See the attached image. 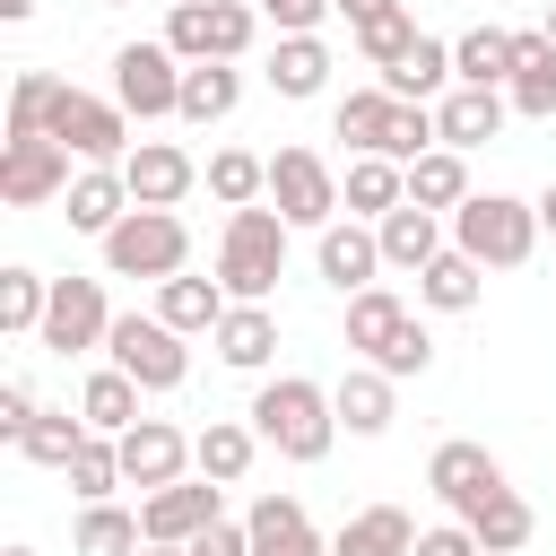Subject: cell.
Instances as JSON below:
<instances>
[{
  "label": "cell",
  "mask_w": 556,
  "mask_h": 556,
  "mask_svg": "<svg viewBox=\"0 0 556 556\" xmlns=\"http://www.w3.org/2000/svg\"><path fill=\"white\" fill-rule=\"evenodd\" d=\"M252 434H261V443H278V460H321V452L339 443V408H330V391H321V382L278 374V382H261V391H252Z\"/></svg>",
  "instance_id": "cell-1"
},
{
  "label": "cell",
  "mask_w": 556,
  "mask_h": 556,
  "mask_svg": "<svg viewBox=\"0 0 556 556\" xmlns=\"http://www.w3.org/2000/svg\"><path fill=\"white\" fill-rule=\"evenodd\" d=\"M287 278V217L278 208H235L217 235V287L235 304H269Z\"/></svg>",
  "instance_id": "cell-2"
},
{
  "label": "cell",
  "mask_w": 556,
  "mask_h": 556,
  "mask_svg": "<svg viewBox=\"0 0 556 556\" xmlns=\"http://www.w3.org/2000/svg\"><path fill=\"white\" fill-rule=\"evenodd\" d=\"M452 252H469L478 269H521L539 252V200H504V191H469L452 208Z\"/></svg>",
  "instance_id": "cell-3"
},
{
  "label": "cell",
  "mask_w": 556,
  "mask_h": 556,
  "mask_svg": "<svg viewBox=\"0 0 556 556\" xmlns=\"http://www.w3.org/2000/svg\"><path fill=\"white\" fill-rule=\"evenodd\" d=\"M182 261H191V226L174 217V208H130L113 235H104V269L113 278H182Z\"/></svg>",
  "instance_id": "cell-4"
},
{
  "label": "cell",
  "mask_w": 556,
  "mask_h": 556,
  "mask_svg": "<svg viewBox=\"0 0 556 556\" xmlns=\"http://www.w3.org/2000/svg\"><path fill=\"white\" fill-rule=\"evenodd\" d=\"M252 26H261L252 0H174V17H165V52L191 61V70H200V61H243Z\"/></svg>",
  "instance_id": "cell-5"
},
{
  "label": "cell",
  "mask_w": 556,
  "mask_h": 556,
  "mask_svg": "<svg viewBox=\"0 0 556 556\" xmlns=\"http://www.w3.org/2000/svg\"><path fill=\"white\" fill-rule=\"evenodd\" d=\"M104 348H113V365H122L139 391H174V382L191 374V348H182V330H165L156 313H113Z\"/></svg>",
  "instance_id": "cell-6"
},
{
  "label": "cell",
  "mask_w": 556,
  "mask_h": 556,
  "mask_svg": "<svg viewBox=\"0 0 556 556\" xmlns=\"http://www.w3.org/2000/svg\"><path fill=\"white\" fill-rule=\"evenodd\" d=\"M43 139H61V148H70V156H87V165H130V113H122V104H104V96H78V87H61V104H52Z\"/></svg>",
  "instance_id": "cell-7"
},
{
  "label": "cell",
  "mask_w": 556,
  "mask_h": 556,
  "mask_svg": "<svg viewBox=\"0 0 556 556\" xmlns=\"http://www.w3.org/2000/svg\"><path fill=\"white\" fill-rule=\"evenodd\" d=\"M269 208L287 217V226H339V174L313 156V148H278L269 156Z\"/></svg>",
  "instance_id": "cell-8"
},
{
  "label": "cell",
  "mask_w": 556,
  "mask_h": 556,
  "mask_svg": "<svg viewBox=\"0 0 556 556\" xmlns=\"http://www.w3.org/2000/svg\"><path fill=\"white\" fill-rule=\"evenodd\" d=\"M113 104L156 122V113H182V61L165 43H122L113 52Z\"/></svg>",
  "instance_id": "cell-9"
},
{
  "label": "cell",
  "mask_w": 556,
  "mask_h": 556,
  "mask_svg": "<svg viewBox=\"0 0 556 556\" xmlns=\"http://www.w3.org/2000/svg\"><path fill=\"white\" fill-rule=\"evenodd\" d=\"M0 200H9V208L70 200V148H61V139H9V148H0Z\"/></svg>",
  "instance_id": "cell-10"
},
{
  "label": "cell",
  "mask_w": 556,
  "mask_h": 556,
  "mask_svg": "<svg viewBox=\"0 0 556 556\" xmlns=\"http://www.w3.org/2000/svg\"><path fill=\"white\" fill-rule=\"evenodd\" d=\"M113 313H104V278H52V313H43V348L52 356H78V348H104Z\"/></svg>",
  "instance_id": "cell-11"
},
{
  "label": "cell",
  "mask_w": 556,
  "mask_h": 556,
  "mask_svg": "<svg viewBox=\"0 0 556 556\" xmlns=\"http://www.w3.org/2000/svg\"><path fill=\"white\" fill-rule=\"evenodd\" d=\"M113 443H122V486H139V495L182 486V460H191V434H182V426L139 417V426H130V434H113Z\"/></svg>",
  "instance_id": "cell-12"
},
{
  "label": "cell",
  "mask_w": 556,
  "mask_h": 556,
  "mask_svg": "<svg viewBox=\"0 0 556 556\" xmlns=\"http://www.w3.org/2000/svg\"><path fill=\"white\" fill-rule=\"evenodd\" d=\"M139 521H148V547H191L208 521H226V504H217V478H182V486H156L148 504H139Z\"/></svg>",
  "instance_id": "cell-13"
},
{
  "label": "cell",
  "mask_w": 556,
  "mask_h": 556,
  "mask_svg": "<svg viewBox=\"0 0 556 556\" xmlns=\"http://www.w3.org/2000/svg\"><path fill=\"white\" fill-rule=\"evenodd\" d=\"M426 486L469 521L486 495H504V469H495V452H486V443H443V452L426 460Z\"/></svg>",
  "instance_id": "cell-14"
},
{
  "label": "cell",
  "mask_w": 556,
  "mask_h": 556,
  "mask_svg": "<svg viewBox=\"0 0 556 556\" xmlns=\"http://www.w3.org/2000/svg\"><path fill=\"white\" fill-rule=\"evenodd\" d=\"M122 182H130V200H139V208H174V200L200 182V165H191L174 139H139V148H130V165H122Z\"/></svg>",
  "instance_id": "cell-15"
},
{
  "label": "cell",
  "mask_w": 556,
  "mask_h": 556,
  "mask_svg": "<svg viewBox=\"0 0 556 556\" xmlns=\"http://www.w3.org/2000/svg\"><path fill=\"white\" fill-rule=\"evenodd\" d=\"M130 208H139V200H130L122 165H87V174L70 182V226H78V235H96V243H104V235H113Z\"/></svg>",
  "instance_id": "cell-16"
},
{
  "label": "cell",
  "mask_w": 556,
  "mask_h": 556,
  "mask_svg": "<svg viewBox=\"0 0 556 556\" xmlns=\"http://www.w3.org/2000/svg\"><path fill=\"white\" fill-rule=\"evenodd\" d=\"M504 104L530 113V122L556 113V43H547V26L539 35H513V87H504Z\"/></svg>",
  "instance_id": "cell-17"
},
{
  "label": "cell",
  "mask_w": 556,
  "mask_h": 556,
  "mask_svg": "<svg viewBox=\"0 0 556 556\" xmlns=\"http://www.w3.org/2000/svg\"><path fill=\"white\" fill-rule=\"evenodd\" d=\"M374 269H382V235L374 226H321V278L339 295H365Z\"/></svg>",
  "instance_id": "cell-18"
},
{
  "label": "cell",
  "mask_w": 556,
  "mask_h": 556,
  "mask_svg": "<svg viewBox=\"0 0 556 556\" xmlns=\"http://www.w3.org/2000/svg\"><path fill=\"white\" fill-rule=\"evenodd\" d=\"M434 130H443V148H486L504 130V96L495 87H452L434 104Z\"/></svg>",
  "instance_id": "cell-19"
},
{
  "label": "cell",
  "mask_w": 556,
  "mask_h": 556,
  "mask_svg": "<svg viewBox=\"0 0 556 556\" xmlns=\"http://www.w3.org/2000/svg\"><path fill=\"white\" fill-rule=\"evenodd\" d=\"M374 235H382V269H426V261L443 252V217H434V208H417V200H400Z\"/></svg>",
  "instance_id": "cell-20"
},
{
  "label": "cell",
  "mask_w": 556,
  "mask_h": 556,
  "mask_svg": "<svg viewBox=\"0 0 556 556\" xmlns=\"http://www.w3.org/2000/svg\"><path fill=\"white\" fill-rule=\"evenodd\" d=\"M208 339H217V356H226V365L261 374V365L278 356V313H269V304H226V321H217Z\"/></svg>",
  "instance_id": "cell-21"
},
{
  "label": "cell",
  "mask_w": 556,
  "mask_h": 556,
  "mask_svg": "<svg viewBox=\"0 0 556 556\" xmlns=\"http://www.w3.org/2000/svg\"><path fill=\"white\" fill-rule=\"evenodd\" d=\"M252 556H330V547L313 539V521H304L295 495H261L252 504Z\"/></svg>",
  "instance_id": "cell-22"
},
{
  "label": "cell",
  "mask_w": 556,
  "mask_h": 556,
  "mask_svg": "<svg viewBox=\"0 0 556 556\" xmlns=\"http://www.w3.org/2000/svg\"><path fill=\"white\" fill-rule=\"evenodd\" d=\"M339 200L356 208V217H391L400 200H408V165H391V156H348V182H339Z\"/></svg>",
  "instance_id": "cell-23"
},
{
  "label": "cell",
  "mask_w": 556,
  "mask_h": 556,
  "mask_svg": "<svg viewBox=\"0 0 556 556\" xmlns=\"http://www.w3.org/2000/svg\"><path fill=\"white\" fill-rule=\"evenodd\" d=\"M226 304H235V295H226L217 278H165V287H156V321L182 330V339H191V330H217Z\"/></svg>",
  "instance_id": "cell-24"
},
{
  "label": "cell",
  "mask_w": 556,
  "mask_h": 556,
  "mask_svg": "<svg viewBox=\"0 0 556 556\" xmlns=\"http://www.w3.org/2000/svg\"><path fill=\"white\" fill-rule=\"evenodd\" d=\"M330 408H339L348 434H382V426H391V374H382V365H348L339 391H330Z\"/></svg>",
  "instance_id": "cell-25"
},
{
  "label": "cell",
  "mask_w": 556,
  "mask_h": 556,
  "mask_svg": "<svg viewBox=\"0 0 556 556\" xmlns=\"http://www.w3.org/2000/svg\"><path fill=\"white\" fill-rule=\"evenodd\" d=\"M330 556H417V521H408L400 504H374V513H356V521L330 539Z\"/></svg>",
  "instance_id": "cell-26"
},
{
  "label": "cell",
  "mask_w": 556,
  "mask_h": 556,
  "mask_svg": "<svg viewBox=\"0 0 556 556\" xmlns=\"http://www.w3.org/2000/svg\"><path fill=\"white\" fill-rule=\"evenodd\" d=\"M78 417H87L96 434H130V426H139V382H130L122 365L87 374V382H78Z\"/></svg>",
  "instance_id": "cell-27"
},
{
  "label": "cell",
  "mask_w": 556,
  "mask_h": 556,
  "mask_svg": "<svg viewBox=\"0 0 556 556\" xmlns=\"http://www.w3.org/2000/svg\"><path fill=\"white\" fill-rule=\"evenodd\" d=\"M252 452H261V434L235 426V417H208V426L191 434V460H200V478H217V486H235V478L252 469Z\"/></svg>",
  "instance_id": "cell-28"
},
{
  "label": "cell",
  "mask_w": 556,
  "mask_h": 556,
  "mask_svg": "<svg viewBox=\"0 0 556 556\" xmlns=\"http://www.w3.org/2000/svg\"><path fill=\"white\" fill-rule=\"evenodd\" d=\"M452 78L460 87H513V35L504 26H469L452 43Z\"/></svg>",
  "instance_id": "cell-29"
},
{
  "label": "cell",
  "mask_w": 556,
  "mask_h": 556,
  "mask_svg": "<svg viewBox=\"0 0 556 556\" xmlns=\"http://www.w3.org/2000/svg\"><path fill=\"white\" fill-rule=\"evenodd\" d=\"M417 295H426L434 313H469V304L486 295V269H478L469 252H434V261L417 269Z\"/></svg>",
  "instance_id": "cell-30"
},
{
  "label": "cell",
  "mask_w": 556,
  "mask_h": 556,
  "mask_svg": "<svg viewBox=\"0 0 556 556\" xmlns=\"http://www.w3.org/2000/svg\"><path fill=\"white\" fill-rule=\"evenodd\" d=\"M408 330V304L391 295V287H365V295H348V348H365V365L391 348Z\"/></svg>",
  "instance_id": "cell-31"
},
{
  "label": "cell",
  "mask_w": 556,
  "mask_h": 556,
  "mask_svg": "<svg viewBox=\"0 0 556 556\" xmlns=\"http://www.w3.org/2000/svg\"><path fill=\"white\" fill-rule=\"evenodd\" d=\"M78 556H148V521L122 504H87L78 513Z\"/></svg>",
  "instance_id": "cell-32"
},
{
  "label": "cell",
  "mask_w": 556,
  "mask_h": 556,
  "mask_svg": "<svg viewBox=\"0 0 556 556\" xmlns=\"http://www.w3.org/2000/svg\"><path fill=\"white\" fill-rule=\"evenodd\" d=\"M321 78H330L321 35H278V52H269V87H278V96H321Z\"/></svg>",
  "instance_id": "cell-33"
},
{
  "label": "cell",
  "mask_w": 556,
  "mask_h": 556,
  "mask_svg": "<svg viewBox=\"0 0 556 556\" xmlns=\"http://www.w3.org/2000/svg\"><path fill=\"white\" fill-rule=\"evenodd\" d=\"M408 200H417V208H434V217H443V208H460V200H469V165H460V148L417 156V165H408Z\"/></svg>",
  "instance_id": "cell-34"
},
{
  "label": "cell",
  "mask_w": 556,
  "mask_h": 556,
  "mask_svg": "<svg viewBox=\"0 0 556 556\" xmlns=\"http://www.w3.org/2000/svg\"><path fill=\"white\" fill-rule=\"evenodd\" d=\"M43 313H52V278L0 269V330H9V339H43Z\"/></svg>",
  "instance_id": "cell-35"
},
{
  "label": "cell",
  "mask_w": 556,
  "mask_h": 556,
  "mask_svg": "<svg viewBox=\"0 0 556 556\" xmlns=\"http://www.w3.org/2000/svg\"><path fill=\"white\" fill-rule=\"evenodd\" d=\"M87 434H96V426H87V417H70V408H43V417H35V426H26V434H17V452H26V460H35V469H70V460H78V443H87Z\"/></svg>",
  "instance_id": "cell-36"
},
{
  "label": "cell",
  "mask_w": 556,
  "mask_h": 556,
  "mask_svg": "<svg viewBox=\"0 0 556 556\" xmlns=\"http://www.w3.org/2000/svg\"><path fill=\"white\" fill-rule=\"evenodd\" d=\"M443 78H452V43H434V35H417V52H408L400 70H382V87H391L400 104H426V96H443Z\"/></svg>",
  "instance_id": "cell-37"
},
{
  "label": "cell",
  "mask_w": 556,
  "mask_h": 556,
  "mask_svg": "<svg viewBox=\"0 0 556 556\" xmlns=\"http://www.w3.org/2000/svg\"><path fill=\"white\" fill-rule=\"evenodd\" d=\"M235 96H243L235 61H200V70H182V122H226Z\"/></svg>",
  "instance_id": "cell-38"
},
{
  "label": "cell",
  "mask_w": 556,
  "mask_h": 556,
  "mask_svg": "<svg viewBox=\"0 0 556 556\" xmlns=\"http://www.w3.org/2000/svg\"><path fill=\"white\" fill-rule=\"evenodd\" d=\"M339 139L356 148V156H382V130H391V87H356V96H339Z\"/></svg>",
  "instance_id": "cell-39"
},
{
  "label": "cell",
  "mask_w": 556,
  "mask_h": 556,
  "mask_svg": "<svg viewBox=\"0 0 556 556\" xmlns=\"http://www.w3.org/2000/svg\"><path fill=\"white\" fill-rule=\"evenodd\" d=\"M208 191H217L226 208H261V191H269V156H252V148H217V156H208Z\"/></svg>",
  "instance_id": "cell-40"
},
{
  "label": "cell",
  "mask_w": 556,
  "mask_h": 556,
  "mask_svg": "<svg viewBox=\"0 0 556 556\" xmlns=\"http://www.w3.org/2000/svg\"><path fill=\"white\" fill-rule=\"evenodd\" d=\"M70 486H78V504H113V486H122V443H113V434H87L78 460H70Z\"/></svg>",
  "instance_id": "cell-41"
},
{
  "label": "cell",
  "mask_w": 556,
  "mask_h": 556,
  "mask_svg": "<svg viewBox=\"0 0 556 556\" xmlns=\"http://www.w3.org/2000/svg\"><path fill=\"white\" fill-rule=\"evenodd\" d=\"M469 530H478V547H486V556H513V547L530 539V504L504 486V495H486V504L469 513Z\"/></svg>",
  "instance_id": "cell-42"
},
{
  "label": "cell",
  "mask_w": 556,
  "mask_h": 556,
  "mask_svg": "<svg viewBox=\"0 0 556 556\" xmlns=\"http://www.w3.org/2000/svg\"><path fill=\"white\" fill-rule=\"evenodd\" d=\"M52 104H61V78H43V70H17V87H9V139H43Z\"/></svg>",
  "instance_id": "cell-43"
},
{
  "label": "cell",
  "mask_w": 556,
  "mask_h": 556,
  "mask_svg": "<svg viewBox=\"0 0 556 556\" xmlns=\"http://www.w3.org/2000/svg\"><path fill=\"white\" fill-rule=\"evenodd\" d=\"M356 52H365L374 70H400V61L417 52V17H408V9H391V17H374V26H356Z\"/></svg>",
  "instance_id": "cell-44"
},
{
  "label": "cell",
  "mask_w": 556,
  "mask_h": 556,
  "mask_svg": "<svg viewBox=\"0 0 556 556\" xmlns=\"http://www.w3.org/2000/svg\"><path fill=\"white\" fill-rule=\"evenodd\" d=\"M374 365H382L391 382H408V374H426V365H434V339L417 330V313H408V330H400V339H391V348H382Z\"/></svg>",
  "instance_id": "cell-45"
},
{
  "label": "cell",
  "mask_w": 556,
  "mask_h": 556,
  "mask_svg": "<svg viewBox=\"0 0 556 556\" xmlns=\"http://www.w3.org/2000/svg\"><path fill=\"white\" fill-rule=\"evenodd\" d=\"M252 9H261V17H269V26H278V35H313V26H321V9H330V0H252Z\"/></svg>",
  "instance_id": "cell-46"
},
{
  "label": "cell",
  "mask_w": 556,
  "mask_h": 556,
  "mask_svg": "<svg viewBox=\"0 0 556 556\" xmlns=\"http://www.w3.org/2000/svg\"><path fill=\"white\" fill-rule=\"evenodd\" d=\"M191 556H252V521H208L191 539Z\"/></svg>",
  "instance_id": "cell-47"
},
{
  "label": "cell",
  "mask_w": 556,
  "mask_h": 556,
  "mask_svg": "<svg viewBox=\"0 0 556 556\" xmlns=\"http://www.w3.org/2000/svg\"><path fill=\"white\" fill-rule=\"evenodd\" d=\"M417 556H486L469 521H443V530H417Z\"/></svg>",
  "instance_id": "cell-48"
},
{
  "label": "cell",
  "mask_w": 556,
  "mask_h": 556,
  "mask_svg": "<svg viewBox=\"0 0 556 556\" xmlns=\"http://www.w3.org/2000/svg\"><path fill=\"white\" fill-rule=\"evenodd\" d=\"M35 417H43V408H35V391H26V382H0V434L17 443V434H26Z\"/></svg>",
  "instance_id": "cell-49"
},
{
  "label": "cell",
  "mask_w": 556,
  "mask_h": 556,
  "mask_svg": "<svg viewBox=\"0 0 556 556\" xmlns=\"http://www.w3.org/2000/svg\"><path fill=\"white\" fill-rule=\"evenodd\" d=\"M330 9H348V26H374V17H391L400 0H330Z\"/></svg>",
  "instance_id": "cell-50"
},
{
  "label": "cell",
  "mask_w": 556,
  "mask_h": 556,
  "mask_svg": "<svg viewBox=\"0 0 556 556\" xmlns=\"http://www.w3.org/2000/svg\"><path fill=\"white\" fill-rule=\"evenodd\" d=\"M539 235H556V182L539 191Z\"/></svg>",
  "instance_id": "cell-51"
},
{
  "label": "cell",
  "mask_w": 556,
  "mask_h": 556,
  "mask_svg": "<svg viewBox=\"0 0 556 556\" xmlns=\"http://www.w3.org/2000/svg\"><path fill=\"white\" fill-rule=\"evenodd\" d=\"M0 17H9V26H17V17H35V0H0Z\"/></svg>",
  "instance_id": "cell-52"
},
{
  "label": "cell",
  "mask_w": 556,
  "mask_h": 556,
  "mask_svg": "<svg viewBox=\"0 0 556 556\" xmlns=\"http://www.w3.org/2000/svg\"><path fill=\"white\" fill-rule=\"evenodd\" d=\"M148 556H191V547H148Z\"/></svg>",
  "instance_id": "cell-53"
},
{
  "label": "cell",
  "mask_w": 556,
  "mask_h": 556,
  "mask_svg": "<svg viewBox=\"0 0 556 556\" xmlns=\"http://www.w3.org/2000/svg\"><path fill=\"white\" fill-rule=\"evenodd\" d=\"M0 556H35V547H0Z\"/></svg>",
  "instance_id": "cell-54"
},
{
  "label": "cell",
  "mask_w": 556,
  "mask_h": 556,
  "mask_svg": "<svg viewBox=\"0 0 556 556\" xmlns=\"http://www.w3.org/2000/svg\"><path fill=\"white\" fill-rule=\"evenodd\" d=\"M547 43H556V9H547Z\"/></svg>",
  "instance_id": "cell-55"
},
{
  "label": "cell",
  "mask_w": 556,
  "mask_h": 556,
  "mask_svg": "<svg viewBox=\"0 0 556 556\" xmlns=\"http://www.w3.org/2000/svg\"><path fill=\"white\" fill-rule=\"evenodd\" d=\"M96 9H122V0H96Z\"/></svg>",
  "instance_id": "cell-56"
}]
</instances>
